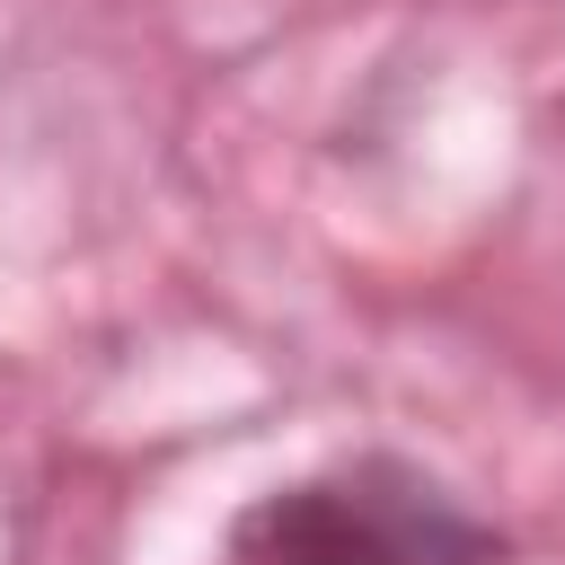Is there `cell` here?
Wrapping results in <instances>:
<instances>
[{
    "instance_id": "cell-1",
    "label": "cell",
    "mask_w": 565,
    "mask_h": 565,
    "mask_svg": "<svg viewBox=\"0 0 565 565\" xmlns=\"http://www.w3.org/2000/svg\"><path fill=\"white\" fill-rule=\"evenodd\" d=\"M256 565H503V539L406 459L300 477L247 521Z\"/></svg>"
}]
</instances>
